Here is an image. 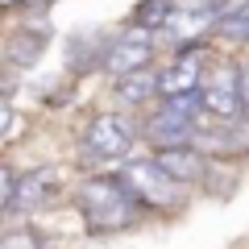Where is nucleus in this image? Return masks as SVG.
I'll list each match as a JSON object with an SVG mask.
<instances>
[{
    "instance_id": "1",
    "label": "nucleus",
    "mask_w": 249,
    "mask_h": 249,
    "mask_svg": "<svg viewBox=\"0 0 249 249\" xmlns=\"http://www.w3.org/2000/svg\"><path fill=\"white\" fill-rule=\"evenodd\" d=\"M133 208H137V199L124 187V178H88L79 191V212L96 232L124 229L133 220Z\"/></svg>"
},
{
    "instance_id": "2",
    "label": "nucleus",
    "mask_w": 249,
    "mask_h": 249,
    "mask_svg": "<svg viewBox=\"0 0 249 249\" xmlns=\"http://www.w3.org/2000/svg\"><path fill=\"white\" fill-rule=\"evenodd\" d=\"M124 187L133 191L137 204H150V208H175L183 199V187L158 166V158H137L124 166Z\"/></svg>"
},
{
    "instance_id": "3",
    "label": "nucleus",
    "mask_w": 249,
    "mask_h": 249,
    "mask_svg": "<svg viewBox=\"0 0 249 249\" xmlns=\"http://www.w3.org/2000/svg\"><path fill=\"white\" fill-rule=\"evenodd\" d=\"M204 112L216 116L220 124H232L245 116V96H241V71L237 67H216L204 79Z\"/></svg>"
},
{
    "instance_id": "4",
    "label": "nucleus",
    "mask_w": 249,
    "mask_h": 249,
    "mask_svg": "<svg viewBox=\"0 0 249 249\" xmlns=\"http://www.w3.org/2000/svg\"><path fill=\"white\" fill-rule=\"evenodd\" d=\"M204 50H183L166 62V71H158V96L162 100H178V96H196L204 91Z\"/></svg>"
},
{
    "instance_id": "5",
    "label": "nucleus",
    "mask_w": 249,
    "mask_h": 249,
    "mask_svg": "<svg viewBox=\"0 0 249 249\" xmlns=\"http://www.w3.org/2000/svg\"><path fill=\"white\" fill-rule=\"evenodd\" d=\"M129 129H124L121 116H96L83 133V158L88 162H112L129 150Z\"/></svg>"
},
{
    "instance_id": "6",
    "label": "nucleus",
    "mask_w": 249,
    "mask_h": 249,
    "mask_svg": "<svg viewBox=\"0 0 249 249\" xmlns=\"http://www.w3.org/2000/svg\"><path fill=\"white\" fill-rule=\"evenodd\" d=\"M150 54H154V34L133 29V34L116 37V42L108 46V54H104V71L116 75V79H124V75H137V71H145Z\"/></svg>"
},
{
    "instance_id": "7",
    "label": "nucleus",
    "mask_w": 249,
    "mask_h": 249,
    "mask_svg": "<svg viewBox=\"0 0 249 249\" xmlns=\"http://www.w3.org/2000/svg\"><path fill=\"white\" fill-rule=\"evenodd\" d=\"M216 25H220V9H216V4H191V9H178L175 21H170L162 34H166L170 42L187 46V50H196V42L204 34H212Z\"/></svg>"
},
{
    "instance_id": "8",
    "label": "nucleus",
    "mask_w": 249,
    "mask_h": 249,
    "mask_svg": "<svg viewBox=\"0 0 249 249\" xmlns=\"http://www.w3.org/2000/svg\"><path fill=\"white\" fill-rule=\"evenodd\" d=\"M158 166L166 170L178 187L196 183V178L204 175V158H199V150H191V145H183V150H162L158 154Z\"/></svg>"
},
{
    "instance_id": "9",
    "label": "nucleus",
    "mask_w": 249,
    "mask_h": 249,
    "mask_svg": "<svg viewBox=\"0 0 249 249\" xmlns=\"http://www.w3.org/2000/svg\"><path fill=\"white\" fill-rule=\"evenodd\" d=\"M42 42H46V29H42V34H34V25H29V29H21V34L9 37L4 58H9L13 67H34V62L42 58Z\"/></svg>"
},
{
    "instance_id": "10",
    "label": "nucleus",
    "mask_w": 249,
    "mask_h": 249,
    "mask_svg": "<svg viewBox=\"0 0 249 249\" xmlns=\"http://www.w3.org/2000/svg\"><path fill=\"white\" fill-rule=\"evenodd\" d=\"M216 34L229 37V42L249 46V0H241V4H224V9H220V25H216Z\"/></svg>"
},
{
    "instance_id": "11",
    "label": "nucleus",
    "mask_w": 249,
    "mask_h": 249,
    "mask_svg": "<svg viewBox=\"0 0 249 249\" xmlns=\"http://www.w3.org/2000/svg\"><path fill=\"white\" fill-rule=\"evenodd\" d=\"M154 91H158V75L154 71H137V75L116 79V100H121V104H142V100H150Z\"/></svg>"
},
{
    "instance_id": "12",
    "label": "nucleus",
    "mask_w": 249,
    "mask_h": 249,
    "mask_svg": "<svg viewBox=\"0 0 249 249\" xmlns=\"http://www.w3.org/2000/svg\"><path fill=\"white\" fill-rule=\"evenodd\" d=\"M175 0H142L137 4V29H145V34H154V29H166L170 21H175Z\"/></svg>"
},
{
    "instance_id": "13",
    "label": "nucleus",
    "mask_w": 249,
    "mask_h": 249,
    "mask_svg": "<svg viewBox=\"0 0 249 249\" xmlns=\"http://www.w3.org/2000/svg\"><path fill=\"white\" fill-rule=\"evenodd\" d=\"M50 183H54V175H50V170H34V175H25V178H21L17 208H13V212H25V208H37V204L46 199V191H50Z\"/></svg>"
},
{
    "instance_id": "14",
    "label": "nucleus",
    "mask_w": 249,
    "mask_h": 249,
    "mask_svg": "<svg viewBox=\"0 0 249 249\" xmlns=\"http://www.w3.org/2000/svg\"><path fill=\"white\" fill-rule=\"evenodd\" d=\"M0 249H42V237L34 229H9L0 237Z\"/></svg>"
},
{
    "instance_id": "15",
    "label": "nucleus",
    "mask_w": 249,
    "mask_h": 249,
    "mask_svg": "<svg viewBox=\"0 0 249 249\" xmlns=\"http://www.w3.org/2000/svg\"><path fill=\"white\" fill-rule=\"evenodd\" d=\"M17 191H21L17 170L4 166V170H0V204H4V212H13V208H17Z\"/></svg>"
},
{
    "instance_id": "16",
    "label": "nucleus",
    "mask_w": 249,
    "mask_h": 249,
    "mask_svg": "<svg viewBox=\"0 0 249 249\" xmlns=\"http://www.w3.org/2000/svg\"><path fill=\"white\" fill-rule=\"evenodd\" d=\"M241 96H245V112H249V67H241Z\"/></svg>"
},
{
    "instance_id": "17",
    "label": "nucleus",
    "mask_w": 249,
    "mask_h": 249,
    "mask_svg": "<svg viewBox=\"0 0 249 249\" xmlns=\"http://www.w3.org/2000/svg\"><path fill=\"white\" fill-rule=\"evenodd\" d=\"M13 4H17V0H4V9H13Z\"/></svg>"
}]
</instances>
